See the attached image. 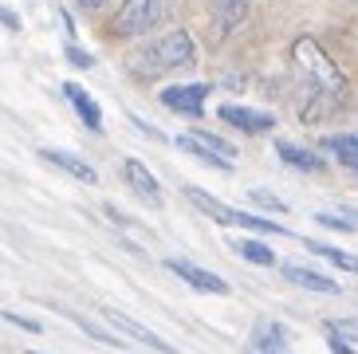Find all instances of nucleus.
<instances>
[{
  "label": "nucleus",
  "instance_id": "obj_1",
  "mask_svg": "<svg viewBox=\"0 0 358 354\" xmlns=\"http://www.w3.org/2000/svg\"><path fill=\"white\" fill-rule=\"evenodd\" d=\"M193 59H197V43H193L189 31H162L158 40L142 43L134 55H130V75L134 79H162V75L169 71H185V67H193Z\"/></svg>",
  "mask_w": 358,
  "mask_h": 354
},
{
  "label": "nucleus",
  "instance_id": "obj_2",
  "mask_svg": "<svg viewBox=\"0 0 358 354\" xmlns=\"http://www.w3.org/2000/svg\"><path fill=\"white\" fill-rule=\"evenodd\" d=\"M295 67L311 79V87H315L319 99H327V94H347V79H343V71H338L335 63H331V55H323V48H319L315 40H299L295 43Z\"/></svg>",
  "mask_w": 358,
  "mask_h": 354
},
{
  "label": "nucleus",
  "instance_id": "obj_3",
  "mask_svg": "<svg viewBox=\"0 0 358 354\" xmlns=\"http://www.w3.org/2000/svg\"><path fill=\"white\" fill-rule=\"evenodd\" d=\"M169 8H173V0H122V8L115 12L110 31H115L118 40L146 36V31H154L162 20H166Z\"/></svg>",
  "mask_w": 358,
  "mask_h": 354
},
{
  "label": "nucleus",
  "instance_id": "obj_4",
  "mask_svg": "<svg viewBox=\"0 0 358 354\" xmlns=\"http://www.w3.org/2000/svg\"><path fill=\"white\" fill-rule=\"evenodd\" d=\"M185 197H189L197 208H205V213H209L213 220H221V225H232V229H248V232H268V236H287L284 225H275V220H268V217H252V213H241V208H229V205H221L217 197L201 193V189H185Z\"/></svg>",
  "mask_w": 358,
  "mask_h": 354
},
{
  "label": "nucleus",
  "instance_id": "obj_5",
  "mask_svg": "<svg viewBox=\"0 0 358 354\" xmlns=\"http://www.w3.org/2000/svg\"><path fill=\"white\" fill-rule=\"evenodd\" d=\"M209 91H213L209 83H178V87H166L158 99H162L166 111H178V115L197 118L201 111H205V94H209Z\"/></svg>",
  "mask_w": 358,
  "mask_h": 354
},
{
  "label": "nucleus",
  "instance_id": "obj_6",
  "mask_svg": "<svg viewBox=\"0 0 358 354\" xmlns=\"http://www.w3.org/2000/svg\"><path fill=\"white\" fill-rule=\"evenodd\" d=\"M166 268L178 276V280H185L193 288V292H205V295H229V283L217 276V271H205V268H197V264H189V260H166Z\"/></svg>",
  "mask_w": 358,
  "mask_h": 354
},
{
  "label": "nucleus",
  "instance_id": "obj_7",
  "mask_svg": "<svg viewBox=\"0 0 358 354\" xmlns=\"http://www.w3.org/2000/svg\"><path fill=\"white\" fill-rule=\"evenodd\" d=\"M122 177H127V185L134 189V193H138L142 201H146V205H154V208L162 205V185H158V177L150 174L146 162H138V157H127V162H122Z\"/></svg>",
  "mask_w": 358,
  "mask_h": 354
},
{
  "label": "nucleus",
  "instance_id": "obj_8",
  "mask_svg": "<svg viewBox=\"0 0 358 354\" xmlns=\"http://www.w3.org/2000/svg\"><path fill=\"white\" fill-rule=\"evenodd\" d=\"M103 319L106 323H115L122 334H130L134 343H142V346H150V351H158V354H181V351H173L169 343H162L158 334L150 331V327H142V323H134L130 315H122V311H115V307H103Z\"/></svg>",
  "mask_w": 358,
  "mask_h": 354
},
{
  "label": "nucleus",
  "instance_id": "obj_9",
  "mask_svg": "<svg viewBox=\"0 0 358 354\" xmlns=\"http://www.w3.org/2000/svg\"><path fill=\"white\" fill-rule=\"evenodd\" d=\"M221 122L236 126L244 134H264V130H272L275 118L268 111H252V106H241V103H224L221 106Z\"/></svg>",
  "mask_w": 358,
  "mask_h": 354
},
{
  "label": "nucleus",
  "instance_id": "obj_10",
  "mask_svg": "<svg viewBox=\"0 0 358 354\" xmlns=\"http://www.w3.org/2000/svg\"><path fill=\"white\" fill-rule=\"evenodd\" d=\"M252 4L256 0H217V4H213V28H217V36H221V40L232 36V31L248 20Z\"/></svg>",
  "mask_w": 358,
  "mask_h": 354
},
{
  "label": "nucleus",
  "instance_id": "obj_11",
  "mask_svg": "<svg viewBox=\"0 0 358 354\" xmlns=\"http://www.w3.org/2000/svg\"><path fill=\"white\" fill-rule=\"evenodd\" d=\"M40 157H43V162H48V166L64 169L67 177H75V181H83V185H95V181H99L95 166H87L83 157L67 154V150H52V146H43V150H40Z\"/></svg>",
  "mask_w": 358,
  "mask_h": 354
},
{
  "label": "nucleus",
  "instance_id": "obj_12",
  "mask_svg": "<svg viewBox=\"0 0 358 354\" xmlns=\"http://www.w3.org/2000/svg\"><path fill=\"white\" fill-rule=\"evenodd\" d=\"M64 94H67V103L75 106L79 122H83L87 130H91V134H103V111H99L95 99H91V94H87L79 83H64Z\"/></svg>",
  "mask_w": 358,
  "mask_h": 354
},
{
  "label": "nucleus",
  "instance_id": "obj_13",
  "mask_svg": "<svg viewBox=\"0 0 358 354\" xmlns=\"http://www.w3.org/2000/svg\"><path fill=\"white\" fill-rule=\"evenodd\" d=\"M284 276L295 288H307V292H319V295H338V283L331 276H319V271L303 268V264H284Z\"/></svg>",
  "mask_w": 358,
  "mask_h": 354
},
{
  "label": "nucleus",
  "instance_id": "obj_14",
  "mask_svg": "<svg viewBox=\"0 0 358 354\" xmlns=\"http://www.w3.org/2000/svg\"><path fill=\"white\" fill-rule=\"evenodd\" d=\"M252 354H292L284 323H260L252 339Z\"/></svg>",
  "mask_w": 358,
  "mask_h": 354
},
{
  "label": "nucleus",
  "instance_id": "obj_15",
  "mask_svg": "<svg viewBox=\"0 0 358 354\" xmlns=\"http://www.w3.org/2000/svg\"><path fill=\"white\" fill-rule=\"evenodd\" d=\"M275 154L284 157V166L303 169V174H319V169H327V162H323V157H315L311 150L295 146V142H275Z\"/></svg>",
  "mask_w": 358,
  "mask_h": 354
},
{
  "label": "nucleus",
  "instance_id": "obj_16",
  "mask_svg": "<svg viewBox=\"0 0 358 354\" xmlns=\"http://www.w3.org/2000/svg\"><path fill=\"white\" fill-rule=\"evenodd\" d=\"M323 146L347 169H358V134H331V138H323Z\"/></svg>",
  "mask_w": 358,
  "mask_h": 354
},
{
  "label": "nucleus",
  "instance_id": "obj_17",
  "mask_svg": "<svg viewBox=\"0 0 358 354\" xmlns=\"http://www.w3.org/2000/svg\"><path fill=\"white\" fill-rule=\"evenodd\" d=\"M307 248L315 252V256H323V260H331L335 268H343V271H355L358 276V256L355 252H347V248H335V244H319V240H303Z\"/></svg>",
  "mask_w": 358,
  "mask_h": 354
},
{
  "label": "nucleus",
  "instance_id": "obj_18",
  "mask_svg": "<svg viewBox=\"0 0 358 354\" xmlns=\"http://www.w3.org/2000/svg\"><path fill=\"white\" fill-rule=\"evenodd\" d=\"M178 146L185 150V154H193L197 162H205V166L221 169V174H229V169H232V162H229V157H221V154H213V150H205V146H201V142H197L193 134H181V138H178Z\"/></svg>",
  "mask_w": 358,
  "mask_h": 354
},
{
  "label": "nucleus",
  "instance_id": "obj_19",
  "mask_svg": "<svg viewBox=\"0 0 358 354\" xmlns=\"http://www.w3.org/2000/svg\"><path fill=\"white\" fill-rule=\"evenodd\" d=\"M236 252H241L248 264H260V268H272L275 264V252L264 244V240H236Z\"/></svg>",
  "mask_w": 358,
  "mask_h": 354
},
{
  "label": "nucleus",
  "instance_id": "obj_20",
  "mask_svg": "<svg viewBox=\"0 0 358 354\" xmlns=\"http://www.w3.org/2000/svg\"><path fill=\"white\" fill-rule=\"evenodd\" d=\"M64 315H67V319H71L75 327H79V331H87V334H91V339H95V343L118 346V351H122V346H127V343H122V339H118V334H110V331H103V327H95V323H91V319H83V315H75V311H64Z\"/></svg>",
  "mask_w": 358,
  "mask_h": 354
},
{
  "label": "nucleus",
  "instance_id": "obj_21",
  "mask_svg": "<svg viewBox=\"0 0 358 354\" xmlns=\"http://www.w3.org/2000/svg\"><path fill=\"white\" fill-rule=\"evenodd\" d=\"M323 331L331 334V339H343V343L358 346V319H327Z\"/></svg>",
  "mask_w": 358,
  "mask_h": 354
},
{
  "label": "nucleus",
  "instance_id": "obj_22",
  "mask_svg": "<svg viewBox=\"0 0 358 354\" xmlns=\"http://www.w3.org/2000/svg\"><path fill=\"white\" fill-rule=\"evenodd\" d=\"M193 138H197V142H201V146H205V150H213V154L229 157V162H232V157H236V150H232L229 142H224V138H217V134H205V130H193Z\"/></svg>",
  "mask_w": 358,
  "mask_h": 354
},
{
  "label": "nucleus",
  "instance_id": "obj_23",
  "mask_svg": "<svg viewBox=\"0 0 358 354\" xmlns=\"http://www.w3.org/2000/svg\"><path fill=\"white\" fill-rule=\"evenodd\" d=\"M64 55L71 59V67H79V71H91V67H95V59H91V55H87L83 48H75V43H67Z\"/></svg>",
  "mask_w": 358,
  "mask_h": 354
},
{
  "label": "nucleus",
  "instance_id": "obj_24",
  "mask_svg": "<svg viewBox=\"0 0 358 354\" xmlns=\"http://www.w3.org/2000/svg\"><path fill=\"white\" fill-rule=\"evenodd\" d=\"M252 205L272 208V213H284V201H280V197H272V193H264V189H252Z\"/></svg>",
  "mask_w": 358,
  "mask_h": 354
},
{
  "label": "nucleus",
  "instance_id": "obj_25",
  "mask_svg": "<svg viewBox=\"0 0 358 354\" xmlns=\"http://www.w3.org/2000/svg\"><path fill=\"white\" fill-rule=\"evenodd\" d=\"M319 225H323V229H338V232H355V225H350V220H343V217H335V213H319Z\"/></svg>",
  "mask_w": 358,
  "mask_h": 354
},
{
  "label": "nucleus",
  "instance_id": "obj_26",
  "mask_svg": "<svg viewBox=\"0 0 358 354\" xmlns=\"http://www.w3.org/2000/svg\"><path fill=\"white\" fill-rule=\"evenodd\" d=\"M4 319H8V323H12V327H24V331H28V334H40V331H43V327H40V323H36V319H28V315H16V311H4Z\"/></svg>",
  "mask_w": 358,
  "mask_h": 354
},
{
  "label": "nucleus",
  "instance_id": "obj_27",
  "mask_svg": "<svg viewBox=\"0 0 358 354\" xmlns=\"http://www.w3.org/2000/svg\"><path fill=\"white\" fill-rule=\"evenodd\" d=\"M0 24H4L8 31H20V16H16L12 8H4V4H0Z\"/></svg>",
  "mask_w": 358,
  "mask_h": 354
},
{
  "label": "nucleus",
  "instance_id": "obj_28",
  "mask_svg": "<svg viewBox=\"0 0 358 354\" xmlns=\"http://www.w3.org/2000/svg\"><path fill=\"white\" fill-rule=\"evenodd\" d=\"M327 343H331L335 354H358V351H350V343H343V339H331V334H327Z\"/></svg>",
  "mask_w": 358,
  "mask_h": 354
},
{
  "label": "nucleus",
  "instance_id": "obj_29",
  "mask_svg": "<svg viewBox=\"0 0 358 354\" xmlns=\"http://www.w3.org/2000/svg\"><path fill=\"white\" fill-rule=\"evenodd\" d=\"M106 0H83V8H103Z\"/></svg>",
  "mask_w": 358,
  "mask_h": 354
},
{
  "label": "nucleus",
  "instance_id": "obj_30",
  "mask_svg": "<svg viewBox=\"0 0 358 354\" xmlns=\"http://www.w3.org/2000/svg\"><path fill=\"white\" fill-rule=\"evenodd\" d=\"M32 354H40V351H32Z\"/></svg>",
  "mask_w": 358,
  "mask_h": 354
}]
</instances>
